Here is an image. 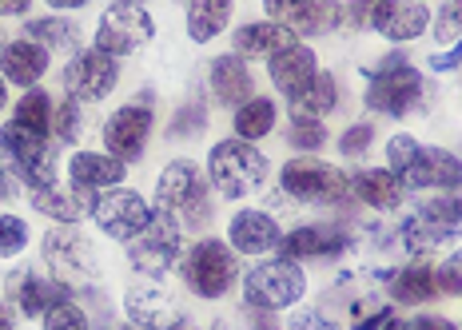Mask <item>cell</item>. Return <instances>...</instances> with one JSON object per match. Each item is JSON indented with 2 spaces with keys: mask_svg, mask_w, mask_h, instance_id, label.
<instances>
[{
  "mask_svg": "<svg viewBox=\"0 0 462 330\" xmlns=\"http://www.w3.org/2000/svg\"><path fill=\"white\" fill-rule=\"evenodd\" d=\"M156 211L163 215H180V227L199 231L211 219L208 179L191 160H171L156 179Z\"/></svg>",
  "mask_w": 462,
  "mask_h": 330,
  "instance_id": "obj_1",
  "label": "cell"
},
{
  "mask_svg": "<svg viewBox=\"0 0 462 330\" xmlns=\"http://www.w3.org/2000/svg\"><path fill=\"white\" fill-rule=\"evenodd\" d=\"M208 176L216 183V191L224 199H244L252 191L263 188L267 179V160L263 151H255L247 140H219L208 155Z\"/></svg>",
  "mask_w": 462,
  "mask_h": 330,
  "instance_id": "obj_2",
  "label": "cell"
},
{
  "mask_svg": "<svg viewBox=\"0 0 462 330\" xmlns=\"http://www.w3.org/2000/svg\"><path fill=\"white\" fill-rule=\"evenodd\" d=\"M307 290V275L295 259H272V263H255L244 279L247 307L255 310H283L295 307Z\"/></svg>",
  "mask_w": 462,
  "mask_h": 330,
  "instance_id": "obj_3",
  "label": "cell"
},
{
  "mask_svg": "<svg viewBox=\"0 0 462 330\" xmlns=\"http://www.w3.org/2000/svg\"><path fill=\"white\" fill-rule=\"evenodd\" d=\"M236 251L219 239H199L184 255V283L199 298H224L236 283Z\"/></svg>",
  "mask_w": 462,
  "mask_h": 330,
  "instance_id": "obj_4",
  "label": "cell"
},
{
  "mask_svg": "<svg viewBox=\"0 0 462 330\" xmlns=\"http://www.w3.org/2000/svg\"><path fill=\"white\" fill-rule=\"evenodd\" d=\"M152 32H156V21H152L148 5H140V0H116L108 13L100 16V24H96V48L108 56H128L140 44H148Z\"/></svg>",
  "mask_w": 462,
  "mask_h": 330,
  "instance_id": "obj_5",
  "label": "cell"
},
{
  "mask_svg": "<svg viewBox=\"0 0 462 330\" xmlns=\"http://www.w3.org/2000/svg\"><path fill=\"white\" fill-rule=\"evenodd\" d=\"M279 188L291 199H303V203H331L351 191V179H346L339 168H331V163L315 160V155H300V160L283 163Z\"/></svg>",
  "mask_w": 462,
  "mask_h": 330,
  "instance_id": "obj_6",
  "label": "cell"
},
{
  "mask_svg": "<svg viewBox=\"0 0 462 330\" xmlns=\"http://www.w3.org/2000/svg\"><path fill=\"white\" fill-rule=\"evenodd\" d=\"M44 263L56 275V283H64V287L92 283L96 251L80 231H72V223H64V227H52L44 235Z\"/></svg>",
  "mask_w": 462,
  "mask_h": 330,
  "instance_id": "obj_7",
  "label": "cell"
},
{
  "mask_svg": "<svg viewBox=\"0 0 462 330\" xmlns=\"http://www.w3.org/2000/svg\"><path fill=\"white\" fill-rule=\"evenodd\" d=\"M128 259H132V267L148 279L168 275V267L180 259V223H176V215L152 211V223L132 239Z\"/></svg>",
  "mask_w": 462,
  "mask_h": 330,
  "instance_id": "obj_8",
  "label": "cell"
},
{
  "mask_svg": "<svg viewBox=\"0 0 462 330\" xmlns=\"http://www.w3.org/2000/svg\"><path fill=\"white\" fill-rule=\"evenodd\" d=\"M371 88H367V108L383 115H407L419 108L422 100V76L411 64L399 68H371Z\"/></svg>",
  "mask_w": 462,
  "mask_h": 330,
  "instance_id": "obj_9",
  "label": "cell"
},
{
  "mask_svg": "<svg viewBox=\"0 0 462 330\" xmlns=\"http://www.w3.org/2000/svg\"><path fill=\"white\" fill-rule=\"evenodd\" d=\"M116 80H120V64H116V56L100 52V48L76 52L69 68H64V92H69L76 104L104 100V96L116 88Z\"/></svg>",
  "mask_w": 462,
  "mask_h": 330,
  "instance_id": "obj_10",
  "label": "cell"
},
{
  "mask_svg": "<svg viewBox=\"0 0 462 330\" xmlns=\"http://www.w3.org/2000/svg\"><path fill=\"white\" fill-rule=\"evenodd\" d=\"M263 8L275 24L291 28L295 36H323L343 24L339 0H263Z\"/></svg>",
  "mask_w": 462,
  "mask_h": 330,
  "instance_id": "obj_11",
  "label": "cell"
},
{
  "mask_svg": "<svg viewBox=\"0 0 462 330\" xmlns=\"http://www.w3.org/2000/svg\"><path fill=\"white\" fill-rule=\"evenodd\" d=\"M92 219L100 223L104 235L112 239H136L143 227L152 223V207L143 203V196L136 191H104L96 196V207H92Z\"/></svg>",
  "mask_w": 462,
  "mask_h": 330,
  "instance_id": "obj_12",
  "label": "cell"
},
{
  "mask_svg": "<svg viewBox=\"0 0 462 330\" xmlns=\"http://www.w3.org/2000/svg\"><path fill=\"white\" fill-rule=\"evenodd\" d=\"M148 132H152V112L148 104H124L108 115L104 124V148L116 160H140L143 155V143H148Z\"/></svg>",
  "mask_w": 462,
  "mask_h": 330,
  "instance_id": "obj_13",
  "label": "cell"
},
{
  "mask_svg": "<svg viewBox=\"0 0 462 330\" xmlns=\"http://www.w3.org/2000/svg\"><path fill=\"white\" fill-rule=\"evenodd\" d=\"M379 36L402 44L422 36V28L430 24V13L422 0H371V21H367Z\"/></svg>",
  "mask_w": 462,
  "mask_h": 330,
  "instance_id": "obj_14",
  "label": "cell"
},
{
  "mask_svg": "<svg viewBox=\"0 0 462 330\" xmlns=\"http://www.w3.org/2000/svg\"><path fill=\"white\" fill-rule=\"evenodd\" d=\"M124 307H128V318L143 330H176L184 326V315L180 307L171 303L168 295L156 287V283H140V287H128L124 295Z\"/></svg>",
  "mask_w": 462,
  "mask_h": 330,
  "instance_id": "obj_15",
  "label": "cell"
},
{
  "mask_svg": "<svg viewBox=\"0 0 462 330\" xmlns=\"http://www.w3.org/2000/svg\"><path fill=\"white\" fill-rule=\"evenodd\" d=\"M402 188H458L462 183V160L442 148H419L415 163L402 171Z\"/></svg>",
  "mask_w": 462,
  "mask_h": 330,
  "instance_id": "obj_16",
  "label": "cell"
},
{
  "mask_svg": "<svg viewBox=\"0 0 462 330\" xmlns=\"http://www.w3.org/2000/svg\"><path fill=\"white\" fill-rule=\"evenodd\" d=\"M267 72H272V84L279 92L287 96V100H295L307 84L315 80V52L311 48H303V44H291V48H283V52H275L272 56V64H267Z\"/></svg>",
  "mask_w": 462,
  "mask_h": 330,
  "instance_id": "obj_17",
  "label": "cell"
},
{
  "mask_svg": "<svg viewBox=\"0 0 462 330\" xmlns=\"http://www.w3.org/2000/svg\"><path fill=\"white\" fill-rule=\"evenodd\" d=\"M227 239L236 251H244V255H263V251H275L279 239H283V231H279V223L272 215H263V211H239L236 219H231L227 227Z\"/></svg>",
  "mask_w": 462,
  "mask_h": 330,
  "instance_id": "obj_18",
  "label": "cell"
},
{
  "mask_svg": "<svg viewBox=\"0 0 462 330\" xmlns=\"http://www.w3.org/2000/svg\"><path fill=\"white\" fill-rule=\"evenodd\" d=\"M69 176L76 191H104L124 179V160L108 151H76L69 160Z\"/></svg>",
  "mask_w": 462,
  "mask_h": 330,
  "instance_id": "obj_19",
  "label": "cell"
},
{
  "mask_svg": "<svg viewBox=\"0 0 462 330\" xmlns=\"http://www.w3.org/2000/svg\"><path fill=\"white\" fill-rule=\"evenodd\" d=\"M0 72H5L8 84H21V88H32L36 80L48 72V48L36 41H13L0 52Z\"/></svg>",
  "mask_w": 462,
  "mask_h": 330,
  "instance_id": "obj_20",
  "label": "cell"
},
{
  "mask_svg": "<svg viewBox=\"0 0 462 330\" xmlns=\"http://www.w3.org/2000/svg\"><path fill=\"white\" fill-rule=\"evenodd\" d=\"M211 96H216L224 108H244L252 100V72H247L244 56H219L211 64Z\"/></svg>",
  "mask_w": 462,
  "mask_h": 330,
  "instance_id": "obj_21",
  "label": "cell"
},
{
  "mask_svg": "<svg viewBox=\"0 0 462 330\" xmlns=\"http://www.w3.org/2000/svg\"><path fill=\"white\" fill-rule=\"evenodd\" d=\"M32 207L56 223H80L92 215L96 191H56V188H32Z\"/></svg>",
  "mask_w": 462,
  "mask_h": 330,
  "instance_id": "obj_22",
  "label": "cell"
},
{
  "mask_svg": "<svg viewBox=\"0 0 462 330\" xmlns=\"http://www.w3.org/2000/svg\"><path fill=\"white\" fill-rule=\"evenodd\" d=\"M295 44V32L275 21H259V24H244L236 32V56H255V60H263V56H275L283 52V48Z\"/></svg>",
  "mask_w": 462,
  "mask_h": 330,
  "instance_id": "obj_23",
  "label": "cell"
},
{
  "mask_svg": "<svg viewBox=\"0 0 462 330\" xmlns=\"http://www.w3.org/2000/svg\"><path fill=\"white\" fill-rule=\"evenodd\" d=\"M346 247V235L335 227H300L279 239L283 259H315V255H339Z\"/></svg>",
  "mask_w": 462,
  "mask_h": 330,
  "instance_id": "obj_24",
  "label": "cell"
},
{
  "mask_svg": "<svg viewBox=\"0 0 462 330\" xmlns=\"http://www.w3.org/2000/svg\"><path fill=\"white\" fill-rule=\"evenodd\" d=\"M13 295H16V307H21L28 318H41V315H48V307L64 303V298H72L64 283H48V279H36L32 270H21V275H16Z\"/></svg>",
  "mask_w": 462,
  "mask_h": 330,
  "instance_id": "obj_25",
  "label": "cell"
},
{
  "mask_svg": "<svg viewBox=\"0 0 462 330\" xmlns=\"http://www.w3.org/2000/svg\"><path fill=\"white\" fill-rule=\"evenodd\" d=\"M351 191L374 211H394L402 203V179L394 176V171H387V168L359 171V176L351 179Z\"/></svg>",
  "mask_w": 462,
  "mask_h": 330,
  "instance_id": "obj_26",
  "label": "cell"
},
{
  "mask_svg": "<svg viewBox=\"0 0 462 330\" xmlns=\"http://www.w3.org/2000/svg\"><path fill=\"white\" fill-rule=\"evenodd\" d=\"M231 5L236 0H188V36L196 44L216 41L231 21Z\"/></svg>",
  "mask_w": 462,
  "mask_h": 330,
  "instance_id": "obj_27",
  "label": "cell"
},
{
  "mask_svg": "<svg viewBox=\"0 0 462 330\" xmlns=\"http://www.w3.org/2000/svg\"><path fill=\"white\" fill-rule=\"evenodd\" d=\"M275 115H279L275 100H267V96H252V100L236 112V135L239 140H247V143L263 140V135L275 128Z\"/></svg>",
  "mask_w": 462,
  "mask_h": 330,
  "instance_id": "obj_28",
  "label": "cell"
},
{
  "mask_svg": "<svg viewBox=\"0 0 462 330\" xmlns=\"http://www.w3.org/2000/svg\"><path fill=\"white\" fill-rule=\"evenodd\" d=\"M391 295L399 298V303H430V298L439 295V279L430 267H407L399 270V275L391 279Z\"/></svg>",
  "mask_w": 462,
  "mask_h": 330,
  "instance_id": "obj_29",
  "label": "cell"
},
{
  "mask_svg": "<svg viewBox=\"0 0 462 330\" xmlns=\"http://www.w3.org/2000/svg\"><path fill=\"white\" fill-rule=\"evenodd\" d=\"M339 100V84H335L331 72H315V80L291 100V112H303V115H327Z\"/></svg>",
  "mask_w": 462,
  "mask_h": 330,
  "instance_id": "obj_30",
  "label": "cell"
},
{
  "mask_svg": "<svg viewBox=\"0 0 462 330\" xmlns=\"http://www.w3.org/2000/svg\"><path fill=\"white\" fill-rule=\"evenodd\" d=\"M52 112L56 108H52V100H48V92L32 88V92L21 96V104H16V112H13V124L24 132H32V135H48V128H52Z\"/></svg>",
  "mask_w": 462,
  "mask_h": 330,
  "instance_id": "obj_31",
  "label": "cell"
},
{
  "mask_svg": "<svg viewBox=\"0 0 462 330\" xmlns=\"http://www.w3.org/2000/svg\"><path fill=\"white\" fill-rule=\"evenodd\" d=\"M28 41L44 44V48H76L80 44V28L72 21H60V16H41V21H28L24 24Z\"/></svg>",
  "mask_w": 462,
  "mask_h": 330,
  "instance_id": "obj_32",
  "label": "cell"
},
{
  "mask_svg": "<svg viewBox=\"0 0 462 330\" xmlns=\"http://www.w3.org/2000/svg\"><path fill=\"white\" fill-rule=\"evenodd\" d=\"M450 235H455V227H442V223H430V219H407L402 223V243H407V251H415V255H422V251L439 247V243H447Z\"/></svg>",
  "mask_w": 462,
  "mask_h": 330,
  "instance_id": "obj_33",
  "label": "cell"
},
{
  "mask_svg": "<svg viewBox=\"0 0 462 330\" xmlns=\"http://www.w3.org/2000/svg\"><path fill=\"white\" fill-rule=\"evenodd\" d=\"M419 215L430 219V223H442V227H458L462 223V183L458 188H442V196L422 203Z\"/></svg>",
  "mask_w": 462,
  "mask_h": 330,
  "instance_id": "obj_34",
  "label": "cell"
},
{
  "mask_svg": "<svg viewBox=\"0 0 462 330\" xmlns=\"http://www.w3.org/2000/svg\"><path fill=\"white\" fill-rule=\"evenodd\" d=\"M323 140H327V128L319 124V115L291 112V148L315 151V148H323Z\"/></svg>",
  "mask_w": 462,
  "mask_h": 330,
  "instance_id": "obj_35",
  "label": "cell"
},
{
  "mask_svg": "<svg viewBox=\"0 0 462 330\" xmlns=\"http://www.w3.org/2000/svg\"><path fill=\"white\" fill-rule=\"evenodd\" d=\"M44 330H88V315H84V310L76 307L72 298H64V303L48 307Z\"/></svg>",
  "mask_w": 462,
  "mask_h": 330,
  "instance_id": "obj_36",
  "label": "cell"
},
{
  "mask_svg": "<svg viewBox=\"0 0 462 330\" xmlns=\"http://www.w3.org/2000/svg\"><path fill=\"white\" fill-rule=\"evenodd\" d=\"M435 41L439 44H455L462 41V0H447L435 16Z\"/></svg>",
  "mask_w": 462,
  "mask_h": 330,
  "instance_id": "obj_37",
  "label": "cell"
},
{
  "mask_svg": "<svg viewBox=\"0 0 462 330\" xmlns=\"http://www.w3.org/2000/svg\"><path fill=\"white\" fill-rule=\"evenodd\" d=\"M419 148H422V143L415 140V135H391V143H387V171L402 176V171L415 163Z\"/></svg>",
  "mask_w": 462,
  "mask_h": 330,
  "instance_id": "obj_38",
  "label": "cell"
},
{
  "mask_svg": "<svg viewBox=\"0 0 462 330\" xmlns=\"http://www.w3.org/2000/svg\"><path fill=\"white\" fill-rule=\"evenodd\" d=\"M28 247V223L16 219V215H5L0 219V259H13Z\"/></svg>",
  "mask_w": 462,
  "mask_h": 330,
  "instance_id": "obj_39",
  "label": "cell"
},
{
  "mask_svg": "<svg viewBox=\"0 0 462 330\" xmlns=\"http://www.w3.org/2000/svg\"><path fill=\"white\" fill-rule=\"evenodd\" d=\"M21 183H28L24 179V168L16 163V155L8 151V143L0 140V196H21Z\"/></svg>",
  "mask_w": 462,
  "mask_h": 330,
  "instance_id": "obj_40",
  "label": "cell"
},
{
  "mask_svg": "<svg viewBox=\"0 0 462 330\" xmlns=\"http://www.w3.org/2000/svg\"><path fill=\"white\" fill-rule=\"evenodd\" d=\"M52 132H56V140L60 143H72L76 135H80V104H76L72 96L52 112Z\"/></svg>",
  "mask_w": 462,
  "mask_h": 330,
  "instance_id": "obj_41",
  "label": "cell"
},
{
  "mask_svg": "<svg viewBox=\"0 0 462 330\" xmlns=\"http://www.w3.org/2000/svg\"><path fill=\"white\" fill-rule=\"evenodd\" d=\"M371 140H374V128L371 124H355V128H346L339 135V151L343 155H363L371 148Z\"/></svg>",
  "mask_w": 462,
  "mask_h": 330,
  "instance_id": "obj_42",
  "label": "cell"
},
{
  "mask_svg": "<svg viewBox=\"0 0 462 330\" xmlns=\"http://www.w3.org/2000/svg\"><path fill=\"white\" fill-rule=\"evenodd\" d=\"M435 279H439V290H447V295H462V251H455V255L435 270Z\"/></svg>",
  "mask_w": 462,
  "mask_h": 330,
  "instance_id": "obj_43",
  "label": "cell"
},
{
  "mask_svg": "<svg viewBox=\"0 0 462 330\" xmlns=\"http://www.w3.org/2000/svg\"><path fill=\"white\" fill-rule=\"evenodd\" d=\"M287 330H339V326H335L327 315H319V310H295Z\"/></svg>",
  "mask_w": 462,
  "mask_h": 330,
  "instance_id": "obj_44",
  "label": "cell"
},
{
  "mask_svg": "<svg viewBox=\"0 0 462 330\" xmlns=\"http://www.w3.org/2000/svg\"><path fill=\"white\" fill-rule=\"evenodd\" d=\"M204 104H188L184 112H180V120L171 124V135H188V132H199L204 128Z\"/></svg>",
  "mask_w": 462,
  "mask_h": 330,
  "instance_id": "obj_45",
  "label": "cell"
},
{
  "mask_svg": "<svg viewBox=\"0 0 462 330\" xmlns=\"http://www.w3.org/2000/svg\"><path fill=\"white\" fill-rule=\"evenodd\" d=\"M458 64H462V41H455V48H450V52L430 56V68H435V72H450V68H458Z\"/></svg>",
  "mask_w": 462,
  "mask_h": 330,
  "instance_id": "obj_46",
  "label": "cell"
},
{
  "mask_svg": "<svg viewBox=\"0 0 462 330\" xmlns=\"http://www.w3.org/2000/svg\"><path fill=\"white\" fill-rule=\"evenodd\" d=\"M407 330H458V326H455V323H447V318H439V315H419Z\"/></svg>",
  "mask_w": 462,
  "mask_h": 330,
  "instance_id": "obj_47",
  "label": "cell"
},
{
  "mask_svg": "<svg viewBox=\"0 0 462 330\" xmlns=\"http://www.w3.org/2000/svg\"><path fill=\"white\" fill-rule=\"evenodd\" d=\"M387 318H391V310H387V307L374 310V315H359V318H355V330H379L383 323H387Z\"/></svg>",
  "mask_w": 462,
  "mask_h": 330,
  "instance_id": "obj_48",
  "label": "cell"
},
{
  "mask_svg": "<svg viewBox=\"0 0 462 330\" xmlns=\"http://www.w3.org/2000/svg\"><path fill=\"white\" fill-rule=\"evenodd\" d=\"M28 13V0H0V16H21Z\"/></svg>",
  "mask_w": 462,
  "mask_h": 330,
  "instance_id": "obj_49",
  "label": "cell"
},
{
  "mask_svg": "<svg viewBox=\"0 0 462 330\" xmlns=\"http://www.w3.org/2000/svg\"><path fill=\"white\" fill-rule=\"evenodd\" d=\"M48 5H52V8H69V13H72V8H84L88 0H48Z\"/></svg>",
  "mask_w": 462,
  "mask_h": 330,
  "instance_id": "obj_50",
  "label": "cell"
},
{
  "mask_svg": "<svg viewBox=\"0 0 462 330\" xmlns=\"http://www.w3.org/2000/svg\"><path fill=\"white\" fill-rule=\"evenodd\" d=\"M0 330H13V315H8V307H0Z\"/></svg>",
  "mask_w": 462,
  "mask_h": 330,
  "instance_id": "obj_51",
  "label": "cell"
},
{
  "mask_svg": "<svg viewBox=\"0 0 462 330\" xmlns=\"http://www.w3.org/2000/svg\"><path fill=\"white\" fill-rule=\"evenodd\" d=\"M379 330H407V326H402V323H394V318H387V323H383Z\"/></svg>",
  "mask_w": 462,
  "mask_h": 330,
  "instance_id": "obj_52",
  "label": "cell"
},
{
  "mask_svg": "<svg viewBox=\"0 0 462 330\" xmlns=\"http://www.w3.org/2000/svg\"><path fill=\"white\" fill-rule=\"evenodd\" d=\"M8 104V88H5V80H0V108Z\"/></svg>",
  "mask_w": 462,
  "mask_h": 330,
  "instance_id": "obj_53",
  "label": "cell"
},
{
  "mask_svg": "<svg viewBox=\"0 0 462 330\" xmlns=\"http://www.w3.org/2000/svg\"><path fill=\"white\" fill-rule=\"evenodd\" d=\"M100 330H132V326H120V323H112V326H100Z\"/></svg>",
  "mask_w": 462,
  "mask_h": 330,
  "instance_id": "obj_54",
  "label": "cell"
},
{
  "mask_svg": "<svg viewBox=\"0 0 462 330\" xmlns=\"http://www.w3.org/2000/svg\"><path fill=\"white\" fill-rule=\"evenodd\" d=\"M0 52H5V36H0Z\"/></svg>",
  "mask_w": 462,
  "mask_h": 330,
  "instance_id": "obj_55",
  "label": "cell"
},
{
  "mask_svg": "<svg viewBox=\"0 0 462 330\" xmlns=\"http://www.w3.org/2000/svg\"><path fill=\"white\" fill-rule=\"evenodd\" d=\"M176 330H191V326H188V323H184V326H176Z\"/></svg>",
  "mask_w": 462,
  "mask_h": 330,
  "instance_id": "obj_56",
  "label": "cell"
}]
</instances>
